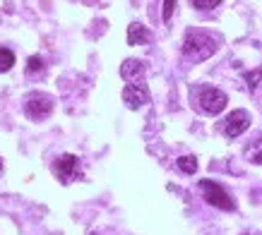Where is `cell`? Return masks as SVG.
<instances>
[{
	"label": "cell",
	"instance_id": "15",
	"mask_svg": "<svg viewBox=\"0 0 262 235\" xmlns=\"http://www.w3.org/2000/svg\"><path fill=\"white\" fill-rule=\"evenodd\" d=\"M190 3H192V5H195L198 10H212V8H216V5H219L222 0H190Z\"/></svg>",
	"mask_w": 262,
	"mask_h": 235
},
{
	"label": "cell",
	"instance_id": "12",
	"mask_svg": "<svg viewBox=\"0 0 262 235\" xmlns=\"http://www.w3.org/2000/svg\"><path fill=\"white\" fill-rule=\"evenodd\" d=\"M178 168H181L183 173L192 175V173L198 171V158H195V156H181V158H178Z\"/></svg>",
	"mask_w": 262,
	"mask_h": 235
},
{
	"label": "cell",
	"instance_id": "2",
	"mask_svg": "<svg viewBox=\"0 0 262 235\" xmlns=\"http://www.w3.org/2000/svg\"><path fill=\"white\" fill-rule=\"evenodd\" d=\"M226 103H229V96L224 94L222 89H216V86H200L198 89V106L205 113H209V115H216V113H222L224 108H226Z\"/></svg>",
	"mask_w": 262,
	"mask_h": 235
},
{
	"label": "cell",
	"instance_id": "4",
	"mask_svg": "<svg viewBox=\"0 0 262 235\" xmlns=\"http://www.w3.org/2000/svg\"><path fill=\"white\" fill-rule=\"evenodd\" d=\"M24 110L32 120H43L53 113V99L48 94H41V91H34V94L27 96L24 101Z\"/></svg>",
	"mask_w": 262,
	"mask_h": 235
},
{
	"label": "cell",
	"instance_id": "6",
	"mask_svg": "<svg viewBox=\"0 0 262 235\" xmlns=\"http://www.w3.org/2000/svg\"><path fill=\"white\" fill-rule=\"evenodd\" d=\"M56 175L60 182H72L75 178H80V158L75 154H63L56 161Z\"/></svg>",
	"mask_w": 262,
	"mask_h": 235
},
{
	"label": "cell",
	"instance_id": "10",
	"mask_svg": "<svg viewBox=\"0 0 262 235\" xmlns=\"http://www.w3.org/2000/svg\"><path fill=\"white\" fill-rule=\"evenodd\" d=\"M246 158L248 161H253V163H262V137L260 139H255L253 144L246 149Z\"/></svg>",
	"mask_w": 262,
	"mask_h": 235
},
{
	"label": "cell",
	"instance_id": "3",
	"mask_svg": "<svg viewBox=\"0 0 262 235\" xmlns=\"http://www.w3.org/2000/svg\"><path fill=\"white\" fill-rule=\"evenodd\" d=\"M200 190H202V195H205L207 202L212 204V206H216V209H222V212H233V209H236V202L231 199V195L219 182L200 180Z\"/></svg>",
	"mask_w": 262,
	"mask_h": 235
},
{
	"label": "cell",
	"instance_id": "1",
	"mask_svg": "<svg viewBox=\"0 0 262 235\" xmlns=\"http://www.w3.org/2000/svg\"><path fill=\"white\" fill-rule=\"evenodd\" d=\"M216 53V39L205 32H190L183 41V55L192 63H202Z\"/></svg>",
	"mask_w": 262,
	"mask_h": 235
},
{
	"label": "cell",
	"instance_id": "18",
	"mask_svg": "<svg viewBox=\"0 0 262 235\" xmlns=\"http://www.w3.org/2000/svg\"><path fill=\"white\" fill-rule=\"evenodd\" d=\"M243 235H250V233H243Z\"/></svg>",
	"mask_w": 262,
	"mask_h": 235
},
{
	"label": "cell",
	"instance_id": "13",
	"mask_svg": "<svg viewBox=\"0 0 262 235\" xmlns=\"http://www.w3.org/2000/svg\"><path fill=\"white\" fill-rule=\"evenodd\" d=\"M43 67H46V65H43V60H41L39 55H32V58L27 60V72H29V75H39V72H43Z\"/></svg>",
	"mask_w": 262,
	"mask_h": 235
},
{
	"label": "cell",
	"instance_id": "16",
	"mask_svg": "<svg viewBox=\"0 0 262 235\" xmlns=\"http://www.w3.org/2000/svg\"><path fill=\"white\" fill-rule=\"evenodd\" d=\"M173 8H176V0H166V3H164V22H168V19H171Z\"/></svg>",
	"mask_w": 262,
	"mask_h": 235
},
{
	"label": "cell",
	"instance_id": "5",
	"mask_svg": "<svg viewBox=\"0 0 262 235\" xmlns=\"http://www.w3.org/2000/svg\"><path fill=\"white\" fill-rule=\"evenodd\" d=\"M250 127V113L248 110H233L226 120H224V134L229 139H236L238 134H243Z\"/></svg>",
	"mask_w": 262,
	"mask_h": 235
},
{
	"label": "cell",
	"instance_id": "9",
	"mask_svg": "<svg viewBox=\"0 0 262 235\" xmlns=\"http://www.w3.org/2000/svg\"><path fill=\"white\" fill-rule=\"evenodd\" d=\"M151 41V32L140 22H133L127 27V43L130 46H140V43H149Z\"/></svg>",
	"mask_w": 262,
	"mask_h": 235
},
{
	"label": "cell",
	"instance_id": "11",
	"mask_svg": "<svg viewBox=\"0 0 262 235\" xmlns=\"http://www.w3.org/2000/svg\"><path fill=\"white\" fill-rule=\"evenodd\" d=\"M12 65H15V53H12L10 48L0 46V72L12 70Z\"/></svg>",
	"mask_w": 262,
	"mask_h": 235
},
{
	"label": "cell",
	"instance_id": "17",
	"mask_svg": "<svg viewBox=\"0 0 262 235\" xmlns=\"http://www.w3.org/2000/svg\"><path fill=\"white\" fill-rule=\"evenodd\" d=\"M0 171H3V158H0Z\"/></svg>",
	"mask_w": 262,
	"mask_h": 235
},
{
	"label": "cell",
	"instance_id": "8",
	"mask_svg": "<svg viewBox=\"0 0 262 235\" xmlns=\"http://www.w3.org/2000/svg\"><path fill=\"white\" fill-rule=\"evenodd\" d=\"M120 77L125 79L127 84H144V63L127 58L125 63L120 65Z\"/></svg>",
	"mask_w": 262,
	"mask_h": 235
},
{
	"label": "cell",
	"instance_id": "7",
	"mask_svg": "<svg viewBox=\"0 0 262 235\" xmlns=\"http://www.w3.org/2000/svg\"><path fill=\"white\" fill-rule=\"evenodd\" d=\"M123 103L133 110L144 106V103H149V91H147V86L144 84H125V89H123Z\"/></svg>",
	"mask_w": 262,
	"mask_h": 235
},
{
	"label": "cell",
	"instance_id": "14",
	"mask_svg": "<svg viewBox=\"0 0 262 235\" xmlns=\"http://www.w3.org/2000/svg\"><path fill=\"white\" fill-rule=\"evenodd\" d=\"M246 82H248V86H250V89H255V86L262 82V67H260V70L248 72V75H246Z\"/></svg>",
	"mask_w": 262,
	"mask_h": 235
}]
</instances>
